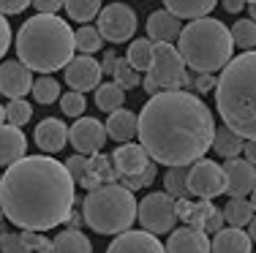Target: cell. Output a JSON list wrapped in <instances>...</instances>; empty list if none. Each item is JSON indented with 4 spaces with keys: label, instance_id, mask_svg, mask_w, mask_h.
<instances>
[{
    "label": "cell",
    "instance_id": "1",
    "mask_svg": "<svg viewBox=\"0 0 256 253\" xmlns=\"http://www.w3.org/2000/svg\"><path fill=\"white\" fill-rule=\"evenodd\" d=\"M136 136L156 164L191 166L212 147L216 117L196 93L164 90L142 106Z\"/></svg>",
    "mask_w": 256,
    "mask_h": 253
},
{
    "label": "cell",
    "instance_id": "2",
    "mask_svg": "<svg viewBox=\"0 0 256 253\" xmlns=\"http://www.w3.org/2000/svg\"><path fill=\"white\" fill-rule=\"evenodd\" d=\"M76 204V183L66 164L50 155H25L0 180V210L8 224L50 232L66 224Z\"/></svg>",
    "mask_w": 256,
    "mask_h": 253
},
{
    "label": "cell",
    "instance_id": "3",
    "mask_svg": "<svg viewBox=\"0 0 256 253\" xmlns=\"http://www.w3.org/2000/svg\"><path fill=\"white\" fill-rule=\"evenodd\" d=\"M216 106L224 125L256 139V49L232 57L216 82Z\"/></svg>",
    "mask_w": 256,
    "mask_h": 253
},
{
    "label": "cell",
    "instance_id": "4",
    "mask_svg": "<svg viewBox=\"0 0 256 253\" xmlns=\"http://www.w3.org/2000/svg\"><path fill=\"white\" fill-rule=\"evenodd\" d=\"M14 46L22 63L30 71H38V74H52V71L66 68V63L76 52L74 30L58 14L30 16L16 33Z\"/></svg>",
    "mask_w": 256,
    "mask_h": 253
},
{
    "label": "cell",
    "instance_id": "5",
    "mask_svg": "<svg viewBox=\"0 0 256 253\" xmlns=\"http://www.w3.org/2000/svg\"><path fill=\"white\" fill-rule=\"evenodd\" d=\"M178 49L186 65L196 74H216L234 55V38L232 30L221 19L199 16L191 19L178 35Z\"/></svg>",
    "mask_w": 256,
    "mask_h": 253
},
{
    "label": "cell",
    "instance_id": "6",
    "mask_svg": "<svg viewBox=\"0 0 256 253\" xmlns=\"http://www.w3.org/2000/svg\"><path fill=\"white\" fill-rule=\"evenodd\" d=\"M136 207L139 204L134 199V191L118 183H106L88 191L82 202V215L96 234H123L136 221Z\"/></svg>",
    "mask_w": 256,
    "mask_h": 253
},
{
    "label": "cell",
    "instance_id": "7",
    "mask_svg": "<svg viewBox=\"0 0 256 253\" xmlns=\"http://www.w3.org/2000/svg\"><path fill=\"white\" fill-rule=\"evenodd\" d=\"M186 79H188V65L182 60L180 49H174L169 41H156L148 76L142 79L144 93L158 95L164 90H182L186 87Z\"/></svg>",
    "mask_w": 256,
    "mask_h": 253
},
{
    "label": "cell",
    "instance_id": "8",
    "mask_svg": "<svg viewBox=\"0 0 256 253\" xmlns=\"http://www.w3.org/2000/svg\"><path fill=\"white\" fill-rule=\"evenodd\" d=\"M136 218L142 224L144 232H153V234H166L172 232L174 224H178V199L172 194H148L139 202L136 207Z\"/></svg>",
    "mask_w": 256,
    "mask_h": 253
},
{
    "label": "cell",
    "instance_id": "9",
    "mask_svg": "<svg viewBox=\"0 0 256 253\" xmlns=\"http://www.w3.org/2000/svg\"><path fill=\"white\" fill-rule=\"evenodd\" d=\"M188 191L196 199H216L226 194V174L216 161L199 158L188 166Z\"/></svg>",
    "mask_w": 256,
    "mask_h": 253
},
{
    "label": "cell",
    "instance_id": "10",
    "mask_svg": "<svg viewBox=\"0 0 256 253\" xmlns=\"http://www.w3.org/2000/svg\"><path fill=\"white\" fill-rule=\"evenodd\" d=\"M136 25H139L136 14L126 3H109L98 14V30H101L104 41H112V44L131 41L134 33H136Z\"/></svg>",
    "mask_w": 256,
    "mask_h": 253
},
{
    "label": "cell",
    "instance_id": "11",
    "mask_svg": "<svg viewBox=\"0 0 256 253\" xmlns=\"http://www.w3.org/2000/svg\"><path fill=\"white\" fill-rule=\"evenodd\" d=\"M106 125L96 117H76V123L68 128V142L79 155H96L106 144Z\"/></svg>",
    "mask_w": 256,
    "mask_h": 253
},
{
    "label": "cell",
    "instance_id": "12",
    "mask_svg": "<svg viewBox=\"0 0 256 253\" xmlns=\"http://www.w3.org/2000/svg\"><path fill=\"white\" fill-rule=\"evenodd\" d=\"M101 63L93 60V55H79V57H71L66 63V84L76 93H90L101 84Z\"/></svg>",
    "mask_w": 256,
    "mask_h": 253
},
{
    "label": "cell",
    "instance_id": "13",
    "mask_svg": "<svg viewBox=\"0 0 256 253\" xmlns=\"http://www.w3.org/2000/svg\"><path fill=\"white\" fill-rule=\"evenodd\" d=\"M33 74L22 60H6L0 63V95L6 98H25V93L33 90Z\"/></svg>",
    "mask_w": 256,
    "mask_h": 253
},
{
    "label": "cell",
    "instance_id": "14",
    "mask_svg": "<svg viewBox=\"0 0 256 253\" xmlns=\"http://www.w3.org/2000/svg\"><path fill=\"white\" fill-rule=\"evenodd\" d=\"M224 174H226V194L229 196H251L256 185V166L246 158H226L224 164Z\"/></svg>",
    "mask_w": 256,
    "mask_h": 253
},
{
    "label": "cell",
    "instance_id": "15",
    "mask_svg": "<svg viewBox=\"0 0 256 253\" xmlns=\"http://www.w3.org/2000/svg\"><path fill=\"white\" fill-rule=\"evenodd\" d=\"M106 253H166V248L158 243V237L153 232H144V229L134 232V229H128V232L118 234L112 240Z\"/></svg>",
    "mask_w": 256,
    "mask_h": 253
},
{
    "label": "cell",
    "instance_id": "16",
    "mask_svg": "<svg viewBox=\"0 0 256 253\" xmlns=\"http://www.w3.org/2000/svg\"><path fill=\"white\" fill-rule=\"evenodd\" d=\"M164 248H166V253H212L207 232H202V229H194V226L172 229Z\"/></svg>",
    "mask_w": 256,
    "mask_h": 253
},
{
    "label": "cell",
    "instance_id": "17",
    "mask_svg": "<svg viewBox=\"0 0 256 253\" xmlns=\"http://www.w3.org/2000/svg\"><path fill=\"white\" fill-rule=\"evenodd\" d=\"M150 161L153 158L148 155V150H144L142 144H134V142H123L112 153V164L118 169L120 177H134V174L144 172Z\"/></svg>",
    "mask_w": 256,
    "mask_h": 253
},
{
    "label": "cell",
    "instance_id": "18",
    "mask_svg": "<svg viewBox=\"0 0 256 253\" xmlns=\"http://www.w3.org/2000/svg\"><path fill=\"white\" fill-rule=\"evenodd\" d=\"M36 144H38V150H44V153H60V150L66 147V142H68V128H66L63 120L58 117H44L38 125H36Z\"/></svg>",
    "mask_w": 256,
    "mask_h": 253
},
{
    "label": "cell",
    "instance_id": "19",
    "mask_svg": "<svg viewBox=\"0 0 256 253\" xmlns=\"http://www.w3.org/2000/svg\"><path fill=\"white\" fill-rule=\"evenodd\" d=\"M28 153V139L22 134V128L3 123L0 125V166H11L20 158H25Z\"/></svg>",
    "mask_w": 256,
    "mask_h": 253
},
{
    "label": "cell",
    "instance_id": "20",
    "mask_svg": "<svg viewBox=\"0 0 256 253\" xmlns=\"http://www.w3.org/2000/svg\"><path fill=\"white\" fill-rule=\"evenodd\" d=\"M120 174H118V169H114L112 158L96 153V155H88V172H84V177L79 185L93 191V188H101V185H106V183H114Z\"/></svg>",
    "mask_w": 256,
    "mask_h": 253
},
{
    "label": "cell",
    "instance_id": "21",
    "mask_svg": "<svg viewBox=\"0 0 256 253\" xmlns=\"http://www.w3.org/2000/svg\"><path fill=\"white\" fill-rule=\"evenodd\" d=\"M254 240L248 232L237 226H229V229H221V232L212 234L210 240V251L212 253H254L251 251Z\"/></svg>",
    "mask_w": 256,
    "mask_h": 253
},
{
    "label": "cell",
    "instance_id": "22",
    "mask_svg": "<svg viewBox=\"0 0 256 253\" xmlns=\"http://www.w3.org/2000/svg\"><path fill=\"white\" fill-rule=\"evenodd\" d=\"M106 134H109V139H114V142H131L134 136H136V131H139V114H134L131 109H114V112H109V120L106 123Z\"/></svg>",
    "mask_w": 256,
    "mask_h": 253
},
{
    "label": "cell",
    "instance_id": "23",
    "mask_svg": "<svg viewBox=\"0 0 256 253\" xmlns=\"http://www.w3.org/2000/svg\"><path fill=\"white\" fill-rule=\"evenodd\" d=\"M180 16H174L169 8H161V11H153L148 16V35L153 41H169L172 44L174 38L180 35Z\"/></svg>",
    "mask_w": 256,
    "mask_h": 253
},
{
    "label": "cell",
    "instance_id": "24",
    "mask_svg": "<svg viewBox=\"0 0 256 253\" xmlns=\"http://www.w3.org/2000/svg\"><path fill=\"white\" fill-rule=\"evenodd\" d=\"M52 253H93V243L79 229H66L52 240Z\"/></svg>",
    "mask_w": 256,
    "mask_h": 253
},
{
    "label": "cell",
    "instance_id": "25",
    "mask_svg": "<svg viewBox=\"0 0 256 253\" xmlns=\"http://www.w3.org/2000/svg\"><path fill=\"white\" fill-rule=\"evenodd\" d=\"M242 147H246V139H242L237 131H232L229 125H221V128H216V136H212V147L221 158H237V155L242 153Z\"/></svg>",
    "mask_w": 256,
    "mask_h": 253
},
{
    "label": "cell",
    "instance_id": "26",
    "mask_svg": "<svg viewBox=\"0 0 256 253\" xmlns=\"http://www.w3.org/2000/svg\"><path fill=\"white\" fill-rule=\"evenodd\" d=\"M164 5L180 19H199L216 8L218 0H164Z\"/></svg>",
    "mask_w": 256,
    "mask_h": 253
},
{
    "label": "cell",
    "instance_id": "27",
    "mask_svg": "<svg viewBox=\"0 0 256 253\" xmlns=\"http://www.w3.org/2000/svg\"><path fill=\"white\" fill-rule=\"evenodd\" d=\"M254 215H256V210H254V204H251L248 196H229L226 207H224V218H226V224L237 226V229L248 226L254 221Z\"/></svg>",
    "mask_w": 256,
    "mask_h": 253
},
{
    "label": "cell",
    "instance_id": "28",
    "mask_svg": "<svg viewBox=\"0 0 256 253\" xmlns=\"http://www.w3.org/2000/svg\"><path fill=\"white\" fill-rule=\"evenodd\" d=\"M123 104H126V90L114 79H106V82H101L98 87H96V106H98L101 112L109 114V112L120 109Z\"/></svg>",
    "mask_w": 256,
    "mask_h": 253
},
{
    "label": "cell",
    "instance_id": "29",
    "mask_svg": "<svg viewBox=\"0 0 256 253\" xmlns=\"http://www.w3.org/2000/svg\"><path fill=\"white\" fill-rule=\"evenodd\" d=\"M126 60L136 71H148L150 68V60H153V41H150V38H131V41H128Z\"/></svg>",
    "mask_w": 256,
    "mask_h": 253
},
{
    "label": "cell",
    "instance_id": "30",
    "mask_svg": "<svg viewBox=\"0 0 256 253\" xmlns=\"http://www.w3.org/2000/svg\"><path fill=\"white\" fill-rule=\"evenodd\" d=\"M164 188L174 199H191V191H188V166H169V172L164 174Z\"/></svg>",
    "mask_w": 256,
    "mask_h": 253
},
{
    "label": "cell",
    "instance_id": "31",
    "mask_svg": "<svg viewBox=\"0 0 256 253\" xmlns=\"http://www.w3.org/2000/svg\"><path fill=\"white\" fill-rule=\"evenodd\" d=\"M66 11H68V19L90 25V19L101 14V0H66Z\"/></svg>",
    "mask_w": 256,
    "mask_h": 253
},
{
    "label": "cell",
    "instance_id": "32",
    "mask_svg": "<svg viewBox=\"0 0 256 253\" xmlns=\"http://www.w3.org/2000/svg\"><path fill=\"white\" fill-rule=\"evenodd\" d=\"M74 41H76V52L79 55H93L104 46V35L98 27L93 25H82L79 30H74Z\"/></svg>",
    "mask_w": 256,
    "mask_h": 253
},
{
    "label": "cell",
    "instance_id": "33",
    "mask_svg": "<svg viewBox=\"0 0 256 253\" xmlns=\"http://www.w3.org/2000/svg\"><path fill=\"white\" fill-rule=\"evenodd\" d=\"M33 98L38 101V104H54V101H60V82L54 79V76H50V74H41L38 79L33 82Z\"/></svg>",
    "mask_w": 256,
    "mask_h": 253
},
{
    "label": "cell",
    "instance_id": "34",
    "mask_svg": "<svg viewBox=\"0 0 256 253\" xmlns=\"http://www.w3.org/2000/svg\"><path fill=\"white\" fill-rule=\"evenodd\" d=\"M232 30V38H234V46H240L242 52L256 49V22L248 16V19H237Z\"/></svg>",
    "mask_w": 256,
    "mask_h": 253
},
{
    "label": "cell",
    "instance_id": "35",
    "mask_svg": "<svg viewBox=\"0 0 256 253\" xmlns=\"http://www.w3.org/2000/svg\"><path fill=\"white\" fill-rule=\"evenodd\" d=\"M30 117H33V106H30L25 98H11L8 104H6V123L8 125L22 128L25 123H30Z\"/></svg>",
    "mask_w": 256,
    "mask_h": 253
},
{
    "label": "cell",
    "instance_id": "36",
    "mask_svg": "<svg viewBox=\"0 0 256 253\" xmlns=\"http://www.w3.org/2000/svg\"><path fill=\"white\" fill-rule=\"evenodd\" d=\"M112 79L118 82L123 90H134V87H139V84H142V79H139V71L134 68V65L128 63V60H123V57H120V60H118V65H114Z\"/></svg>",
    "mask_w": 256,
    "mask_h": 253
},
{
    "label": "cell",
    "instance_id": "37",
    "mask_svg": "<svg viewBox=\"0 0 256 253\" xmlns=\"http://www.w3.org/2000/svg\"><path fill=\"white\" fill-rule=\"evenodd\" d=\"M60 109H63L66 117H82L84 114V93H76V90L63 93L60 95Z\"/></svg>",
    "mask_w": 256,
    "mask_h": 253
},
{
    "label": "cell",
    "instance_id": "38",
    "mask_svg": "<svg viewBox=\"0 0 256 253\" xmlns=\"http://www.w3.org/2000/svg\"><path fill=\"white\" fill-rule=\"evenodd\" d=\"M158 169H156V161H150L148 169L139 174H134V177H120V185H126L128 191H139V188H148V185H153Z\"/></svg>",
    "mask_w": 256,
    "mask_h": 253
},
{
    "label": "cell",
    "instance_id": "39",
    "mask_svg": "<svg viewBox=\"0 0 256 253\" xmlns=\"http://www.w3.org/2000/svg\"><path fill=\"white\" fill-rule=\"evenodd\" d=\"M186 87H191V90H196V93H210V90H216V76L212 74H188V79H186Z\"/></svg>",
    "mask_w": 256,
    "mask_h": 253
},
{
    "label": "cell",
    "instance_id": "40",
    "mask_svg": "<svg viewBox=\"0 0 256 253\" xmlns=\"http://www.w3.org/2000/svg\"><path fill=\"white\" fill-rule=\"evenodd\" d=\"M22 240H25V245L33 253H52V243L46 237H41V232H28V229H22Z\"/></svg>",
    "mask_w": 256,
    "mask_h": 253
},
{
    "label": "cell",
    "instance_id": "41",
    "mask_svg": "<svg viewBox=\"0 0 256 253\" xmlns=\"http://www.w3.org/2000/svg\"><path fill=\"white\" fill-rule=\"evenodd\" d=\"M0 253H33L25 245L22 234H0Z\"/></svg>",
    "mask_w": 256,
    "mask_h": 253
},
{
    "label": "cell",
    "instance_id": "42",
    "mask_svg": "<svg viewBox=\"0 0 256 253\" xmlns=\"http://www.w3.org/2000/svg\"><path fill=\"white\" fill-rule=\"evenodd\" d=\"M66 169L71 172V177H74V183H82L84 172H88V155H71L68 161H66Z\"/></svg>",
    "mask_w": 256,
    "mask_h": 253
},
{
    "label": "cell",
    "instance_id": "43",
    "mask_svg": "<svg viewBox=\"0 0 256 253\" xmlns=\"http://www.w3.org/2000/svg\"><path fill=\"white\" fill-rule=\"evenodd\" d=\"M8 46H11V25L6 19V14H0V57H6Z\"/></svg>",
    "mask_w": 256,
    "mask_h": 253
},
{
    "label": "cell",
    "instance_id": "44",
    "mask_svg": "<svg viewBox=\"0 0 256 253\" xmlns=\"http://www.w3.org/2000/svg\"><path fill=\"white\" fill-rule=\"evenodd\" d=\"M30 5H36L38 14H58V11L66 5V0H33Z\"/></svg>",
    "mask_w": 256,
    "mask_h": 253
},
{
    "label": "cell",
    "instance_id": "45",
    "mask_svg": "<svg viewBox=\"0 0 256 253\" xmlns=\"http://www.w3.org/2000/svg\"><path fill=\"white\" fill-rule=\"evenodd\" d=\"M33 0H0V14H22Z\"/></svg>",
    "mask_w": 256,
    "mask_h": 253
},
{
    "label": "cell",
    "instance_id": "46",
    "mask_svg": "<svg viewBox=\"0 0 256 253\" xmlns=\"http://www.w3.org/2000/svg\"><path fill=\"white\" fill-rule=\"evenodd\" d=\"M118 52H114V49H109L106 52V55H104V60H101V71H104V74H106V76H112L114 74V65H118Z\"/></svg>",
    "mask_w": 256,
    "mask_h": 253
},
{
    "label": "cell",
    "instance_id": "47",
    "mask_svg": "<svg viewBox=\"0 0 256 253\" xmlns=\"http://www.w3.org/2000/svg\"><path fill=\"white\" fill-rule=\"evenodd\" d=\"M221 5H224L226 14H240V11L246 8V0H221Z\"/></svg>",
    "mask_w": 256,
    "mask_h": 253
},
{
    "label": "cell",
    "instance_id": "48",
    "mask_svg": "<svg viewBox=\"0 0 256 253\" xmlns=\"http://www.w3.org/2000/svg\"><path fill=\"white\" fill-rule=\"evenodd\" d=\"M242 155H246V161H251L256 166V139H246V147H242Z\"/></svg>",
    "mask_w": 256,
    "mask_h": 253
},
{
    "label": "cell",
    "instance_id": "49",
    "mask_svg": "<svg viewBox=\"0 0 256 253\" xmlns=\"http://www.w3.org/2000/svg\"><path fill=\"white\" fill-rule=\"evenodd\" d=\"M248 234H251V240L256 243V215H254V221L248 224Z\"/></svg>",
    "mask_w": 256,
    "mask_h": 253
},
{
    "label": "cell",
    "instance_id": "50",
    "mask_svg": "<svg viewBox=\"0 0 256 253\" xmlns=\"http://www.w3.org/2000/svg\"><path fill=\"white\" fill-rule=\"evenodd\" d=\"M248 16L256 22V3H248Z\"/></svg>",
    "mask_w": 256,
    "mask_h": 253
},
{
    "label": "cell",
    "instance_id": "51",
    "mask_svg": "<svg viewBox=\"0 0 256 253\" xmlns=\"http://www.w3.org/2000/svg\"><path fill=\"white\" fill-rule=\"evenodd\" d=\"M248 199H251V204H254V210H256V185H254V191H251V196H248Z\"/></svg>",
    "mask_w": 256,
    "mask_h": 253
},
{
    "label": "cell",
    "instance_id": "52",
    "mask_svg": "<svg viewBox=\"0 0 256 253\" xmlns=\"http://www.w3.org/2000/svg\"><path fill=\"white\" fill-rule=\"evenodd\" d=\"M6 123V106H0V125Z\"/></svg>",
    "mask_w": 256,
    "mask_h": 253
},
{
    "label": "cell",
    "instance_id": "53",
    "mask_svg": "<svg viewBox=\"0 0 256 253\" xmlns=\"http://www.w3.org/2000/svg\"><path fill=\"white\" fill-rule=\"evenodd\" d=\"M246 3H256V0H246Z\"/></svg>",
    "mask_w": 256,
    "mask_h": 253
},
{
    "label": "cell",
    "instance_id": "54",
    "mask_svg": "<svg viewBox=\"0 0 256 253\" xmlns=\"http://www.w3.org/2000/svg\"><path fill=\"white\" fill-rule=\"evenodd\" d=\"M0 180H3V177H0Z\"/></svg>",
    "mask_w": 256,
    "mask_h": 253
}]
</instances>
